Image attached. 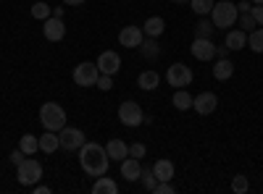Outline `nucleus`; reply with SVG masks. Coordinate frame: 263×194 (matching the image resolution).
Returning <instances> with one entry per match:
<instances>
[{
    "instance_id": "nucleus-1",
    "label": "nucleus",
    "mask_w": 263,
    "mask_h": 194,
    "mask_svg": "<svg viewBox=\"0 0 263 194\" xmlns=\"http://www.w3.org/2000/svg\"><path fill=\"white\" fill-rule=\"evenodd\" d=\"M79 163H82V170L87 176H105L108 174V165H111V158H108L105 147H100L98 142H84L79 147Z\"/></svg>"
},
{
    "instance_id": "nucleus-2",
    "label": "nucleus",
    "mask_w": 263,
    "mask_h": 194,
    "mask_svg": "<svg viewBox=\"0 0 263 194\" xmlns=\"http://www.w3.org/2000/svg\"><path fill=\"white\" fill-rule=\"evenodd\" d=\"M239 18V11H237V3L232 0H216L213 3V11H211V21L216 29H232Z\"/></svg>"
},
{
    "instance_id": "nucleus-3",
    "label": "nucleus",
    "mask_w": 263,
    "mask_h": 194,
    "mask_svg": "<svg viewBox=\"0 0 263 194\" xmlns=\"http://www.w3.org/2000/svg\"><path fill=\"white\" fill-rule=\"evenodd\" d=\"M40 123L45 132H61L66 126V111L58 102H45L40 107Z\"/></svg>"
},
{
    "instance_id": "nucleus-4",
    "label": "nucleus",
    "mask_w": 263,
    "mask_h": 194,
    "mask_svg": "<svg viewBox=\"0 0 263 194\" xmlns=\"http://www.w3.org/2000/svg\"><path fill=\"white\" fill-rule=\"evenodd\" d=\"M40 176H42V165L32 158H24L16 165V179H18L21 186H34L40 181Z\"/></svg>"
},
{
    "instance_id": "nucleus-5",
    "label": "nucleus",
    "mask_w": 263,
    "mask_h": 194,
    "mask_svg": "<svg viewBox=\"0 0 263 194\" xmlns=\"http://www.w3.org/2000/svg\"><path fill=\"white\" fill-rule=\"evenodd\" d=\"M74 84L77 87H95L98 79H100V69H98V63H90V60H84L79 63V66L74 69Z\"/></svg>"
},
{
    "instance_id": "nucleus-6",
    "label": "nucleus",
    "mask_w": 263,
    "mask_h": 194,
    "mask_svg": "<svg viewBox=\"0 0 263 194\" xmlns=\"http://www.w3.org/2000/svg\"><path fill=\"white\" fill-rule=\"evenodd\" d=\"M119 121H121L124 126H129V128L140 126V123L145 121V113H142L140 102H135V100H124V102L119 105Z\"/></svg>"
},
{
    "instance_id": "nucleus-7",
    "label": "nucleus",
    "mask_w": 263,
    "mask_h": 194,
    "mask_svg": "<svg viewBox=\"0 0 263 194\" xmlns=\"http://www.w3.org/2000/svg\"><path fill=\"white\" fill-rule=\"evenodd\" d=\"M166 81L171 84L174 90L190 87V81H192V71H190V66H184V63H174V66H168V71H166Z\"/></svg>"
},
{
    "instance_id": "nucleus-8",
    "label": "nucleus",
    "mask_w": 263,
    "mask_h": 194,
    "mask_svg": "<svg viewBox=\"0 0 263 194\" xmlns=\"http://www.w3.org/2000/svg\"><path fill=\"white\" fill-rule=\"evenodd\" d=\"M58 139H61V147L63 149H79L84 144V132L77 126H63L58 132Z\"/></svg>"
},
{
    "instance_id": "nucleus-9",
    "label": "nucleus",
    "mask_w": 263,
    "mask_h": 194,
    "mask_svg": "<svg viewBox=\"0 0 263 194\" xmlns=\"http://www.w3.org/2000/svg\"><path fill=\"white\" fill-rule=\"evenodd\" d=\"M142 39H145V32L142 27H135V24H129L119 32V42H121V48H129V50H135L142 45Z\"/></svg>"
},
{
    "instance_id": "nucleus-10",
    "label": "nucleus",
    "mask_w": 263,
    "mask_h": 194,
    "mask_svg": "<svg viewBox=\"0 0 263 194\" xmlns=\"http://www.w3.org/2000/svg\"><path fill=\"white\" fill-rule=\"evenodd\" d=\"M190 53L197 60H213L216 58V45H213V39H208V37H195Z\"/></svg>"
},
{
    "instance_id": "nucleus-11",
    "label": "nucleus",
    "mask_w": 263,
    "mask_h": 194,
    "mask_svg": "<svg viewBox=\"0 0 263 194\" xmlns=\"http://www.w3.org/2000/svg\"><path fill=\"white\" fill-rule=\"evenodd\" d=\"M98 69H100V74L116 76V74L121 71V58H119L114 50H103L100 58H98Z\"/></svg>"
},
{
    "instance_id": "nucleus-12",
    "label": "nucleus",
    "mask_w": 263,
    "mask_h": 194,
    "mask_svg": "<svg viewBox=\"0 0 263 194\" xmlns=\"http://www.w3.org/2000/svg\"><path fill=\"white\" fill-rule=\"evenodd\" d=\"M216 105H218L216 92H200V95L195 97V102H192L195 113H200V116H211V113H216Z\"/></svg>"
},
{
    "instance_id": "nucleus-13",
    "label": "nucleus",
    "mask_w": 263,
    "mask_h": 194,
    "mask_svg": "<svg viewBox=\"0 0 263 194\" xmlns=\"http://www.w3.org/2000/svg\"><path fill=\"white\" fill-rule=\"evenodd\" d=\"M42 34H45L48 42H61L66 37V24H63V18H45V27H42Z\"/></svg>"
},
{
    "instance_id": "nucleus-14",
    "label": "nucleus",
    "mask_w": 263,
    "mask_h": 194,
    "mask_svg": "<svg viewBox=\"0 0 263 194\" xmlns=\"http://www.w3.org/2000/svg\"><path fill=\"white\" fill-rule=\"evenodd\" d=\"M140 174H142V165H140V160L137 158H124L121 160V176L132 184V181H140Z\"/></svg>"
},
{
    "instance_id": "nucleus-15",
    "label": "nucleus",
    "mask_w": 263,
    "mask_h": 194,
    "mask_svg": "<svg viewBox=\"0 0 263 194\" xmlns=\"http://www.w3.org/2000/svg\"><path fill=\"white\" fill-rule=\"evenodd\" d=\"M105 153H108V158H111V160L121 163L124 158H129V144L121 142V139H111V142L105 144Z\"/></svg>"
},
{
    "instance_id": "nucleus-16",
    "label": "nucleus",
    "mask_w": 263,
    "mask_h": 194,
    "mask_svg": "<svg viewBox=\"0 0 263 194\" xmlns=\"http://www.w3.org/2000/svg\"><path fill=\"white\" fill-rule=\"evenodd\" d=\"M224 45H227L229 50H242V48L248 45V32H242V29H229Z\"/></svg>"
},
{
    "instance_id": "nucleus-17",
    "label": "nucleus",
    "mask_w": 263,
    "mask_h": 194,
    "mask_svg": "<svg viewBox=\"0 0 263 194\" xmlns=\"http://www.w3.org/2000/svg\"><path fill=\"white\" fill-rule=\"evenodd\" d=\"M232 74H234V63L229 58H218L216 66H213V79L216 81H227V79H232Z\"/></svg>"
},
{
    "instance_id": "nucleus-18",
    "label": "nucleus",
    "mask_w": 263,
    "mask_h": 194,
    "mask_svg": "<svg viewBox=\"0 0 263 194\" xmlns=\"http://www.w3.org/2000/svg\"><path fill=\"white\" fill-rule=\"evenodd\" d=\"M92 194H119V184L111 176H98L92 184Z\"/></svg>"
},
{
    "instance_id": "nucleus-19",
    "label": "nucleus",
    "mask_w": 263,
    "mask_h": 194,
    "mask_svg": "<svg viewBox=\"0 0 263 194\" xmlns=\"http://www.w3.org/2000/svg\"><path fill=\"white\" fill-rule=\"evenodd\" d=\"M142 32H145V37H156V39H158V37L166 32V21H163L161 16H150V18L145 21Z\"/></svg>"
},
{
    "instance_id": "nucleus-20",
    "label": "nucleus",
    "mask_w": 263,
    "mask_h": 194,
    "mask_svg": "<svg viewBox=\"0 0 263 194\" xmlns=\"http://www.w3.org/2000/svg\"><path fill=\"white\" fill-rule=\"evenodd\" d=\"M153 174H156L158 181H171V179H174V163H171L168 158L156 160V165H153Z\"/></svg>"
},
{
    "instance_id": "nucleus-21",
    "label": "nucleus",
    "mask_w": 263,
    "mask_h": 194,
    "mask_svg": "<svg viewBox=\"0 0 263 194\" xmlns=\"http://www.w3.org/2000/svg\"><path fill=\"white\" fill-rule=\"evenodd\" d=\"M40 149L45 155H53L55 149H61V139H58V132H45L40 137Z\"/></svg>"
},
{
    "instance_id": "nucleus-22",
    "label": "nucleus",
    "mask_w": 263,
    "mask_h": 194,
    "mask_svg": "<svg viewBox=\"0 0 263 194\" xmlns=\"http://www.w3.org/2000/svg\"><path fill=\"white\" fill-rule=\"evenodd\" d=\"M137 84H140V90H145V92H153L161 84V76L156 74V71H142L140 74V79H137Z\"/></svg>"
},
{
    "instance_id": "nucleus-23",
    "label": "nucleus",
    "mask_w": 263,
    "mask_h": 194,
    "mask_svg": "<svg viewBox=\"0 0 263 194\" xmlns=\"http://www.w3.org/2000/svg\"><path fill=\"white\" fill-rule=\"evenodd\" d=\"M140 50H142V55H145L147 60H156V58L161 55V48H158V39H156V37H145L142 45H140Z\"/></svg>"
},
{
    "instance_id": "nucleus-24",
    "label": "nucleus",
    "mask_w": 263,
    "mask_h": 194,
    "mask_svg": "<svg viewBox=\"0 0 263 194\" xmlns=\"http://www.w3.org/2000/svg\"><path fill=\"white\" fill-rule=\"evenodd\" d=\"M192 102H195V97L190 92H184V87L174 92V107H177V111H190Z\"/></svg>"
},
{
    "instance_id": "nucleus-25",
    "label": "nucleus",
    "mask_w": 263,
    "mask_h": 194,
    "mask_svg": "<svg viewBox=\"0 0 263 194\" xmlns=\"http://www.w3.org/2000/svg\"><path fill=\"white\" fill-rule=\"evenodd\" d=\"M18 147H21V153H24V155H34L37 149H40V139L34 134H24V137H21V142H18Z\"/></svg>"
},
{
    "instance_id": "nucleus-26",
    "label": "nucleus",
    "mask_w": 263,
    "mask_h": 194,
    "mask_svg": "<svg viewBox=\"0 0 263 194\" xmlns=\"http://www.w3.org/2000/svg\"><path fill=\"white\" fill-rule=\"evenodd\" d=\"M213 3H216V0H190V8H192L197 16H211Z\"/></svg>"
},
{
    "instance_id": "nucleus-27",
    "label": "nucleus",
    "mask_w": 263,
    "mask_h": 194,
    "mask_svg": "<svg viewBox=\"0 0 263 194\" xmlns=\"http://www.w3.org/2000/svg\"><path fill=\"white\" fill-rule=\"evenodd\" d=\"M248 45H250V50L263 53V27H255V29L248 34Z\"/></svg>"
},
{
    "instance_id": "nucleus-28",
    "label": "nucleus",
    "mask_w": 263,
    "mask_h": 194,
    "mask_svg": "<svg viewBox=\"0 0 263 194\" xmlns=\"http://www.w3.org/2000/svg\"><path fill=\"white\" fill-rule=\"evenodd\" d=\"M140 181H142V186H145L147 191H156V186H158V179H156V174H153V168H150V170H145V168H142Z\"/></svg>"
},
{
    "instance_id": "nucleus-29",
    "label": "nucleus",
    "mask_w": 263,
    "mask_h": 194,
    "mask_svg": "<svg viewBox=\"0 0 263 194\" xmlns=\"http://www.w3.org/2000/svg\"><path fill=\"white\" fill-rule=\"evenodd\" d=\"M213 32H216V27H213V21H211V18H203L200 24L195 27V37H208V39H211Z\"/></svg>"
},
{
    "instance_id": "nucleus-30",
    "label": "nucleus",
    "mask_w": 263,
    "mask_h": 194,
    "mask_svg": "<svg viewBox=\"0 0 263 194\" xmlns=\"http://www.w3.org/2000/svg\"><path fill=\"white\" fill-rule=\"evenodd\" d=\"M32 16L40 18V21H45V18L53 16V8H50L48 3H34V6H32Z\"/></svg>"
},
{
    "instance_id": "nucleus-31",
    "label": "nucleus",
    "mask_w": 263,
    "mask_h": 194,
    "mask_svg": "<svg viewBox=\"0 0 263 194\" xmlns=\"http://www.w3.org/2000/svg\"><path fill=\"white\" fill-rule=\"evenodd\" d=\"M258 27V21H255V16L248 11V13H239V29L242 32H253Z\"/></svg>"
},
{
    "instance_id": "nucleus-32",
    "label": "nucleus",
    "mask_w": 263,
    "mask_h": 194,
    "mask_svg": "<svg viewBox=\"0 0 263 194\" xmlns=\"http://www.w3.org/2000/svg\"><path fill=\"white\" fill-rule=\"evenodd\" d=\"M248 189H250L248 176H234V179H232V191H237V194H245Z\"/></svg>"
},
{
    "instance_id": "nucleus-33",
    "label": "nucleus",
    "mask_w": 263,
    "mask_h": 194,
    "mask_svg": "<svg viewBox=\"0 0 263 194\" xmlns=\"http://www.w3.org/2000/svg\"><path fill=\"white\" fill-rule=\"evenodd\" d=\"M98 90H103V92H111L114 90V76H108V74H100V79H98V84H95Z\"/></svg>"
},
{
    "instance_id": "nucleus-34",
    "label": "nucleus",
    "mask_w": 263,
    "mask_h": 194,
    "mask_svg": "<svg viewBox=\"0 0 263 194\" xmlns=\"http://www.w3.org/2000/svg\"><path fill=\"white\" fill-rule=\"evenodd\" d=\"M145 153H147V147H145L142 142H135V144L129 147V155H132V158H137V160H142Z\"/></svg>"
},
{
    "instance_id": "nucleus-35",
    "label": "nucleus",
    "mask_w": 263,
    "mask_h": 194,
    "mask_svg": "<svg viewBox=\"0 0 263 194\" xmlns=\"http://www.w3.org/2000/svg\"><path fill=\"white\" fill-rule=\"evenodd\" d=\"M171 191H174L171 181H158V186H156V194H171Z\"/></svg>"
},
{
    "instance_id": "nucleus-36",
    "label": "nucleus",
    "mask_w": 263,
    "mask_h": 194,
    "mask_svg": "<svg viewBox=\"0 0 263 194\" xmlns=\"http://www.w3.org/2000/svg\"><path fill=\"white\" fill-rule=\"evenodd\" d=\"M250 13L255 16V21H258V27H263V6H253V8H250Z\"/></svg>"
},
{
    "instance_id": "nucleus-37",
    "label": "nucleus",
    "mask_w": 263,
    "mask_h": 194,
    "mask_svg": "<svg viewBox=\"0 0 263 194\" xmlns=\"http://www.w3.org/2000/svg\"><path fill=\"white\" fill-rule=\"evenodd\" d=\"M24 158H27V155L21 153V147H18V149H13V153H11V163H13V165H18V163L24 160Z\"/></svg>"
},
{
    "instance_id": "nucleus-38",
    "label": "nucleus",
    "mask_w": 263,
    "mask_h": 194,
    "mask_svg": "<svg viewBox=\"0 0 263 194\" xmlns=\"http://www.w3.org/2000/svg\"><path fill=\"white\" fill-rule=\"evenodd\" d=\"M32 191H37V194H50V186H45V184H34Z\"/></svg>"
},
{
    "instance_id": "nucleus-39",
    "label": "nucleus",
    "mask_w": 263,
    "mask_h": 194,
    "mask_svg": "<svg viewBox=\"0 0 263 194\" xmlns=\"http://www.w3.org/2000/svg\"><path fill=\"white\" fill-rule=\"evenodd\" d=\"M229 53H232V50H229L227 45H224V48H216V55H218V58H229Z\"/></svg>"
},
{
    "instance_id": "nucleus-40",
    "label": "nucleus",
    "mask_w": 263,
    "mask_h": 194,
    "mask_svg": "<svg viewBox=\"0 0 263 194\" xmlns=\"http://www.w3.org/2000/svg\"><path fill=\"white\" fill-rule=\"evenodd\" d=\"M250 8H253V6H250V3H245V0H242V3H237V11H239V13H248Z\"/></svg>"
},
{
    "instance_id": "nucleus-41",
    "label": "nucleus",
    "mask_w": 263,
    "mask_h": 194,
    "mask_svg": "<svg viewBox=\"0 0 263 194\" xmlns=\"http://www.w3.org/2000/svg\"><path fill=\"white\" fill-rule=\"evenodd\" d=\"M66 6H82V3H87V0H63Z\"/></svg>"
},
{
    "instance_id": "nucleus-42",
    "label": "nucleus",
    "mask_w": 263,
    "mask_h": 194,
    "mask_svg": "<svg viewBox=\"0 0 263 194\" xmlns=\"http://www.w3.org/2000/svg\"><path fill=\"white\" fill-rule=\"evenodd\" d=\"M63 11H66V8H53V16H55V18H63Z\"/></svg>"
},
{
    "instance_id": "nucleus-43",
    "label": "nucleus",
    "mask_w": 263,
    "mask_h": 194,
    "mask_svg": "<svg viewBox=\"0 0 263 194\" xmlns=\"http://www.w3.org/2000/svg\"><path fill=\"white\" fill-rule=\"evenodd\" d=\"M250 3H253V6H263V0H250Z\"/></svg>"
},
{
    "instance_id": "nucleus-44",
    "label": "nucleus",
    "mask_w": 263,
    "mask_h": 194,
    "mask_svg": "<svg viewBox=\"0 0 263 194\" xmlns=\"http://www.w3.org/2000/svg\"><path fill=\"white\" fill-rule=\"evenodd\" d=\"M174 3H190V0H174Z\"/></svg>"
}]
</instances>
